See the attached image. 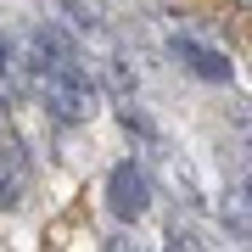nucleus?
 I'll use <instances>...</instances> for the list:
<instances>
[{"instance_id": "423d86ee", "label": "nucleus", "mask_w": 252, "mask_h": 252, "mask_svg": "<svg viewBox=\"0 0 252 252\" xmlns=\"http://www.w3.org/2000/svg\"><path fill=\"white\" fill-rule=\"evenodd\" d=\"M11 73H17V51H11V39L0 34V84H11Z\"/></svg>"}, {"instance_id": "f03ea898", "label": "nucleus", "mask_w": 252, "mask_h": 252, "mask_svg": "<svg viewBox=\"0 0 252 252\" xmlns=\"http://www.w3.org/2000/svg\"><path fill=\"white\" fill-rule=\"evenodd\" d=\"M107 213L118 224H140L152 213V180H146V168L135 157H124V162L107 168Z\"/></svg>"}, {"instance_id": "39448f33", "label": "nucleus", "mask_w": 252, "mask_h": 252, "mask_svg": "<svg viewBox=\"0 0 252 252\" xmlns=\"http://www.w3.org/2000/svg\"><path fill=\"white\" fill-rule=\"evenodd\" d=\"M224 219H230L241 235H252V180H235L230 202H224Z\"/></svg>"}, {"instance_id": "0eeeda50", "label": "nucleus", "mask_w": 252, "mask_h": 252, "mask_svg": "<svg viewBox=\"0 0 252 252\" xmlns=\"http://www.w3.org/2000/svg\"><path fill=\"white\" fill-rule=\"evenodd\" d=\"M241 11H252V0H241Z\"/></svg>"}, {"instance_id": "7ed1b4c3", "label": "nucleus", "mask_w": 252, "mask_h": 252, "mask_svg": "<svg viewBox=\"0 0 252 252\" xmlns=\"http://www.w3.org/2000/svg\"><path fill=\"white\" fill-rule=\"evenodd\" d=\"M168 51H174V62H185L202 84H230V79H235L230 56H224V51H213V45H202V39H190V34H174V39H168Z\"/></svg>"}, {"instance_id": "20e7f679", "label": "nucleus", "mask_w": 252, "mask_h": 252, "mask_svg": "<svg viewBox=\"0 0 252 252\" xmlns=\"http://www.w3.org/2000/svg\"><path fill=\"white\" fill-rule=\"evenodd\" d=\"M28 196V152L17 140H0V207H23Z\"/></svg>"}, {"instance_id": "f257e3e1", "label": "nucleus", "mask_w": 252, "mask_h": 252, "mask_svg": "<svg viewBox=\"0 0 252 252\" xmlns=\"http://www.w3.org/2000/svg\"><path fill=\"white\" fill-rule=\"evenodd\" d=\"M28 84L39 90V101H45V112L56 118V124H90L95 107H101V84L95 73L84 67V56H39L34 45H28V56H17Z\"/></svg>"}]
</instances>
